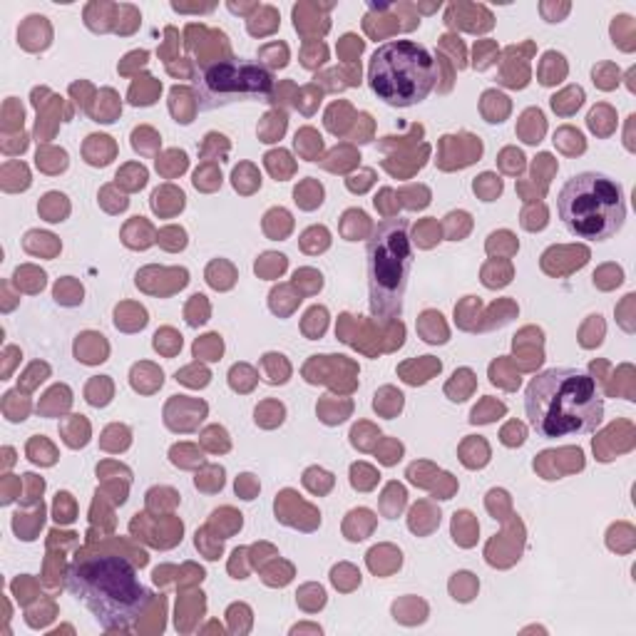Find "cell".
Here are the masks:
<instances>
[{
    "mask_svg": "<svg viewBox=\"0 0 636 636\" xmlns=\"http://www.w3.org/2000/svg\"><path fill=\"white\" fill-rule=\"evenodd\" d=\"M321 196H323V189H321V184H313V182H306L301 189H296V204L304 209H313L321 204Z\"/></svg>",
    "mask_w": 636,
    "mask_h": 636,
    "instance_id": "13",
    "label": "cell"
},
{
    "mask_svg": "<svg viewBox=\"0 0 636 636\" xmlns=\"http://www.w3.org/2000/svg\"><path fill=\"white\" fill-rule=\"evenodd\" d=\"M475 532H477V527H475V522H473V514L470 512L455 514V519H453L455 542H460L462 547H470L475 542Z\"/></svg>",
    "mask_w": 636,
    "mask_h": 636,
    "instance_id": "8",
    "label": "cell"
},
{
    "mask_svg": "<svg viewBox=\"0 0 636 636\" xmlns=\"http://www.w3.org/2000/svg\"><path fill=\"white\" fill-rule=\"evenodd\" d=\"M413 259L416 251L410 239V221L402 216L378 221L365 247L368 304L378 323H396L400 318Z\"/></svg>",
    "mask_w": 636,
    "mask_h": 636,
    "instance_id": "3",
    "label": "cell"
},
{
    "mask_svg": "<svg viewBox=\"0 0 636 636\" xmlns=\"http://www.w3.org/2000/svg\"><path fill=\"white\" fill-rule=\"evenodd\" d=\"M142 82H135L130 90V102L132 104H152L155 102V98L159 95V90H162V84L155 82V80L150 78V75H144V78H139Z\"/></svg>",
    "mask_w": 636,
    "mask_h": 636,
    "instance_id": "7",
    "label": "cell"
},
{
    "mask_svg": "<svg viewBox=\"0 0 636 636\" xmlns=\"http://www.w3.org/2000/svg\"><path fill=\"white\" fill-rule=\"evenodd\" d=\"M259 490V482L253 480V475H241L236 480V492L244 497V500H253V492Z\"/></svg>",
    "mask_w": 636,
    "mask_h": 636,
    "instance_id": "22",
    "label": "cell"
},
{
    "mask_svg": "<svg viewBox=\"0 0 636 636\" xmlns=\"http://www.w3.org/2000/svg\"><path fill=\"white\" fill-rule=\"evenodd\" d=\"M440 65L416 40H388L370 55L368 84L390 107H413L435 90Z\"/></svg>",
    "mask_w": 636,
    "mask_h": 636,
    "instance_id": "5",
    "label": "cell"
},
{
    "mask_svg": "<svg viewBox=\"0 0 636 636\" xmlns=\"http://www.w3.org/2000/svg\"><path fill=\"white\" fill-rule=\"evenodd\" d=\"M67 589L95 614L104 631H130L152 602L130 559L112 552H82L67 569Z\"/></svg>",
    "mask_w": 636,
    "mask_h": 636,
    "instance_id": "1",
    "label": "cell"
},
{
    "mask_svg": "<svg viewBox=\"0 0 636 636\" xmlns=\"http://www.w3.org/2000/svg\"><path fill=\"white\" fill-rule=\"evenodd\" d=\"M475 192L485 201H492L502 192V182L495 174H482L480 179H475Z\"/></svg>",
    "mask_w": 636,
    "mask_h": 636,
    "instance_id": "14",
    "label": "cell"
},
{
    "mask_svg": "<svg viewBox=\"0 0 636 636\" xmlns=\"http://www.w3.org/2000/svg\"><path fill=\"white\" fill-rule=\"evenodd\" d=\"M55 301L63 306H75L82 301V286H78L75 281L65 279L60 281L58 286H55Z\"/></svg>",
    "mask_w": 636,
    "mask_h": 636,
    "instance_id": "11",
    "label": "cell"
},
{
    "mask_svg": "<svg viewBox=\"0 0 636 636\" xmlns=\"http://www.w3.org/2000/svg\"><path fill=\"white\" fill-rule=\"evenodd\" d=\"M450 589H453L455 599H460V602H470L473 594H475V589H477V582H475V577L470 574V571H460V574H455Z\"/></svg>",
    "mask_w": 636,
    "mask_h": 636,
    "instance_id": "10",
    "label": "cell"
},
{
    "mask_svg": "<svg viewBox=\"0 0 636 636\" xmlns=\"http://www.w3.org/2000/svg\"><path fill=\"white\" fill-rule=\"evenodd\" d=\"M326 318H328L326 308H321V306L311 308V311L306 313V323H304L306 333H308V336H321V333L326 331V323H328Z\"/></svg>",
    "mask_w": 636,
    "mask_h": 636,
    "instance_id": "16",
    "label": "cell"
},
{
    "mask_svg": "<svg viewBox=\"0 0 636 636\" xmlns=\"http://www.w3.org/2000/svg\"><path fill=\"white\" fill-rule=\"evenodd\" d=\"M557 214L569 234L587 241L611 239L626 219V196L617 179L602 172L569 177L559 189Z\"/></svg>",
    "mask_w": 636,
    "mask_h": 636,
    "instance_id": "4",
    "label": "cell"
},
{
    "mask_svg": "<svg viewBox=\"0 0 636 636\" xmlns=\"http://www.w3.org/2000/svg\"><path fill=\"white\" fill-rule=\"evenodd\" d=\"M500 167L505 169L507 174H519L525 169V155L519 150H505L500 157Z\"/></svg>",
    "mask_w": 636,
    "mask_h": 636,
    "instance_id": "18",
    "label": "cell"
},
{
    "mask_svg": "<svg viewBox=\"0 0 636 636\" xmlns=\"http://www.w3.org/2000/svg\"><path fill=\"white\" fill-rule=\"evenodd\" d=\"M58 204H65V196L58 194V192H52V194H47L45 199H43V204H40V212L47 216V221H63L60 216H63V212L60 209H55Z\"/></svg>",
    "mask_w": 636,
    "mask_h": 636,
    "instance_id": "19",
    "label": "cell"
},
{
    "mask_svg": "<svg viewBox=\"0 0 636 636\" xmlns=\"http://www.w3.org/2000/svg\"><path fill=\"white\" fill-rule=\"evenodd\" d=\"M304 485L308 487L311 492L323 495L333 487V475L326 473V470H321V468H311L304 473Z\"/></svg>",
    "mask_w": 636,
    "mask_h": 636,
    "instance_id": "9",
    "label": "cell"
},
{
    "mask_svg": "<svg viewBox=\"0 0 636 636\" xmlns=\"http://www.w3.org/2000/svg\"><path fill=\"white\" fill-rule=\"evenodd\" d=\"M525 413L537 438L545 440L589 435L602 425L604 398L584 370L549 368L527 385Z\"/></svg>",
    "mask_w": 636,
    "mask_h": 636,
    "instance_id": "2",
    "label": "cell"
},
{
    "mask_svg": "<svg viewBox=\"0 0 636 636\" xmlns=\"http://www.w3.org/2000/svg\"><path fill=\"white\" fill-rule=\"evenodd\" d=\"M167 159L172 162V167H167L164 162H159V159H157V169L167 172V177H174V174H179V172H184V169H187V155H184V152H177V150L169 152Z\"/></svg>",
    "mask_w": 636,
    "mask_h": 636,
    "instance_id": "21",
    "label": "cell"
},
{
    "mask_svg": "<svg viewBox=\"0 0 636 636\" xmlns=\"http://www.w3.org/2000/svg\"><path fill=\"white\" fill-rule=\"evenodd\" d=\"M72 519H75L72 497L67 492H58L55 495V522H58V525H67Z\"/></svg>",
    "mask_w": 636,
    "mask_h": 636,
    "instance_id": "15",
    "label": "cell"
},
{
    "mask_svg": "<svg viewBox=\"0 0 636 636\" xmlns=\"http://www.w3.org/2000/svg\"><path fill=\"white\" fill-rule=\"evenodd\" d=\"M527 438V430L522 422H510L505 430H502V442H505L507 448H517V445H522Z\"/></svg>",
    "mask_w": 636,
    "mask_h": 636,
    "instance_id": "20",
    "label": "cell"
},
{
    "mask_svg": "<svg viewBox=\"0 0 636 636\" xmlns=\"http://www.w3.org/2000/svg\"><path fill=\"white\" fill-rule=\"evenodd\" d=\"M221 351H224V343H221L219 336H204L201 341H196L194 343V356L196 358H207V361H219Z\"/></svg>",
    "mask_w": 636,
    "mask_h": 636,
    "instance_id": "12",
    "label": "cell"
},
{
    "mask_svg": "<svg viewBox=\"0 0 636 636\" xmlns=\"http://www.w3.org/2000/svg\"><path fill=\"white\" fill-rule=\"evenodd\" d=\"M284 269H286L284 253H266L261 261H256V273H264V276H276Z\"/></svg>",
    "mask_w": 636,
    "mask_h": 636,
    "instance_id": "17",
    "label": "cell"
},
{
    "mask_svg": "<svg viewBox=\"0 0 636 636\" xmlns=\"http://www.w3.org/2000/svg\"><path fill=\"white\" fill-rule=\"evenodd\" d=\"M194 107L212 112L236 102H264L273 92V72L256 60L201 63L194 80Z\"/></svg>",
    "mask_w": 636,
    "mask_h": 636,
    "instance_id": "6",
    "label": "cell"
}]
</instances>
